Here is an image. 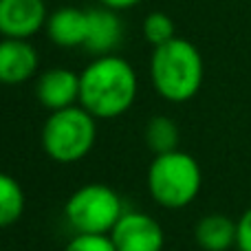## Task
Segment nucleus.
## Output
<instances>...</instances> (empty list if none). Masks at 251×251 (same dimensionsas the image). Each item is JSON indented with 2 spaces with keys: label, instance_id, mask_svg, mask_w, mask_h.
<instances>
[{
  "label": "nucleus",
  "instance_id": "1",
  "mask_svg": "<svg viewBox=\"0 0 251 251\" xmlns=\"http://www.w3.org/2000/svg\"><path fill=\"white\" fill-rule=\"evenodd\" d=\"M139 79L132 64L117 53L97 55L79 73V106L95 119L122 117L132 108Z\"/></svg>",
  "mask_w": 251,
  "mask_h": 251
},
{
  "label": "nucleus",
  "instance_id": "2",
  "mask_svg": "<svg viewBox=\"0 0 251 251\" xmlns=\"http://www.w3.org/2000/svg\"><path fill=\"white\" fill-rule=\"evenodd\" d=\"M203 55L190 40L172 38L170 42L154 47L150 57V79L165 101H190L203 86Z\"/></svg>",
  "mask_w": 251,
  "mask_h": 251
},
{
  "label": "nucleus",
  "instance_id": "3",
  "mask_svg": "<svg viewBox=\"0 0 251 251\" xmlns=\"http://www.w3.org/2000/svg\"><path fill=\"white\" fill-rule=\"evenodd\" d=\"M203 172L199 161L183 150L154 154L148 168V192L165 209H183L199 196Z\"/></svg>",
  "mask_w": 251,
  "mask_h": 251
},
{
  "label": "nucleus",
  "instance_id": "4",
  "mask_svg": "<svg viewBox=\"0 0 251 251\" xmlns=\"http://www.w3.org/2000/svg\"><path fill=\"white\" fill-rule=\"evenodd\" d=\"M97 119L84 106L55 110L42 126V148L57 163H77L93 150Z\"/></svg>",
  "mask_w": 251,
  "mask_h": 251
},
{
  "label": "nucleus",
  "instance_id": "5",
  "mask_svg": "<svg viewBox=\"0 0 251 251\" xmlns=\"http://www.w3.org/2000/svg\"><path fill=\"white\" fill-rule=\"evenodd\" d=\"M124 212L122 196L104 183L77 187L64 205V216L75 234L108 236Z\"/></svg>",
  "mask_w": 251,
  "mask_h": 251
},
{
  "label": "nucleus",
  "instance_id": "6",
  "mask_svg": "<svg viewBox=\"0 0 251 251\" xmlns=\"http://www.w3.org/2000/svg\"><path fill=\"white\" fill-rule=\"evenodd\" d=\"M117 251H163V227L143 212H124L110 231Z\"/></svg>",
  "mask_w": 251,
  "mask_h": 251
},
{
  "label": "nucleus",
  "instance_id": "7",
  "mask_svg": "<svg viewBox=\"0 0 251 251\" xmlns=\"http://www.w3.org/2000/svg\"><path fill=\"white\" fill-rule=\"evenodd\" d=\"M44 0H0V35L29 40L47 26Z\"/></svg>",
  "mask_w": 251,
  "mask_h": 251
},
{
  "label": "nucleus",
  "instance_id": "8",
  "mask_svg": "<svg viewBox=\"0 0 251 251\" xmlns=\"http://www.w3.org/2000/svg\"><path fill=\"white\" fill-rule=\"evenodd\" d=\"M38 51L29 40H0V84L18 86V84L29 82L38 71Z\"/></svg>",
  "mask_w": 251,
  "mask_h": 251
},
{
  "label": "nucleus",
  "instance_id": "9",
  "mask_svg": "<svg viewBox=\"0 0 251 251\" xmlns=\"http://www.w3.org/2000/svg\"><path fill=\"white\" fill-rule=\"evenodd\" d=\"M35 97L51 113L75 106L79 101V75L62 66L44 71L35 84Z\"/></svg>",
  "mask_w": 251,
  "mask_h": 251
},
{
  "label": "nucleus",
  "instance_id": "10",
  "mask_svg": "<svg viewBox=\"0 0 251 251\" xmlns=\"http://www.w3.org/2000/svg\"><path fill=\"white\" fill-rule=\"evenodd\" d=\"M44 29H47L49 40L57 47H84L88 35V11H82L77 7H60L49 16Z\"/></svg>",
  "mask_w": 251,
  "mask_h": 251
},
{
  "label": "nucleus",
  "instance_id": "11",
  "mask_svg": "<svg viewBox=\"0 0 251 251\" xmlns=\"http://www.w3.org/2000/svg\"><path fill=\"white\" fill-rule=\"evenodd\" d=\"M122 31L124 26L117 11L108 7L91 9L88 11V35L84 47L93 55H108L122 42Z\"/></svg>",
  "mask_w": 251,
  "mask_h": 251
},
{
  "label": "nucleus",
  "instance_id": "12",
  "mask_svg": "<svg viewBox=\"0 0 251 251\" xmlns=\"http://www.w3.org/2000/svg\"><path fill=\"white\" fill-rule=\"evenodd\" d=\"M194 236L205 251H229L238 240V223L225 214H207L199 221Z\"/></svg>",
  "mask_w": 251,
  "mask_h": 251
},
{
  "label": "nucleus",
  "instance_id": "13",
  "mask_svg": "<svg viewBox=\"0 0 251 251\" xmlns=\"http://www.w3.org/2000/svg\"><path fill=\"white\" fill-rule=\"evenodd\" d=\"M25 214V190L11 176L0 172V229L11 227Z\"/></svg>",
  "mask_w": 251,
  "mask_h": 251
},
{
  "label": "nucleus",
  "instance_id": "14",
  "mask_svg": "<svg viewBox=\"0 0 251 251\" xmlns=\"http://www.w3.org/2000/svg\"><path fill=\"white\" fill-rule=\"evenodd\" d=\"M146 143L154 154L172 152L178 148V128L165 115H156L146 126Z\"/></svg>",
  "mask_w": 251,
  "mask_h": 251
},
{
  "label": "nucleus",
  "instance_id": "15",
  "mask_svg": "<svg viewBox=\"0 0 251 251\" xmlns=\"http://www.w3.org/2000/svg\"><path fill=\"white\" fill-rule=\"evenodd\" d=\"M143 38L152 44V47H161V44L170 42L174 35V22L168 13L163 11H152L143 20Z\"/></svg>",
  "mask_w": 251,
  "mask_h": 251
},
{
  "label": "nucleus",
  "instance_id": "16",
  "mask_svg": "<svg viewBox=\"0 0 251 251\" xmlns=\"http://www.w3.org/2000/svg\"><path fill=\"white\" fill-rule=\"evenodd\" d=\"M64 251H117L110 236L100 234H77L66 243Z\"/></svg>",
  "mask_w": 251,
  "mask_h": 251
},
{
  "label": "nucleus",
  "instance_id": "17",
  "mask_svg": "<svg viewBox=\"0 0 251 251\" xmlns=\"http://www.w3.org/2000/svg\"><path fill=\"white\" fill-rule=\"evenodd\" d=\"M238 251H251V207L238 218Z\"/></svg>",
  "mask_w": 251,
  "mask_h": 251
},
{
  "label": "nucleus",
  "instance_id": "18",
  "mask_svg": "<svg viewBox=\"0 0 251 251\" xmlns=\"http://www.w3.org/2000/svg\"><path fill=\"white\" fill-rule=\"evenodd\" d=\"M101 7H108L113 11H124V9H130L134 4H139L141 0H100Z\"/></svg>",
  "mask_w": 251,
  "mask_h": 251
}]
</instances>
